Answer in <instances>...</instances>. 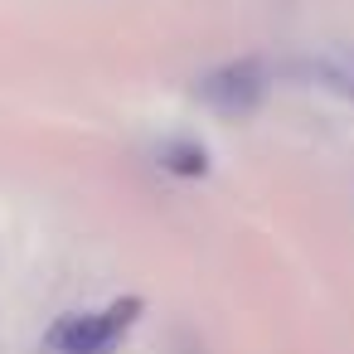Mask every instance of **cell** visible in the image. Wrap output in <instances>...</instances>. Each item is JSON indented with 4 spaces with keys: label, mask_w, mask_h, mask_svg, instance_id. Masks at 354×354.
Returning <instances> with one entry per match:
<instances>
[{
    "label": "cell",
    "mask_w": 354,
    "mask_h": 354,
    "mask_svg": "<svg viewBox=\"0 0 354 354\" xmlns=\"http://www.w3.org/2000/svg\"><path fill=\"white\" fill-rule=\"evenodd\" d=\"M262 93H267V68H262L257 59L223 64V68H214V73H204V78L194 83V97L209 102V107L223 112V117L252 112V107L262 102Z\"/></svg>",
    "instance_id": "cell-1"
},
{
    "label": "cell",
    "mask_w": 354,
    "mask_h": 354,
    "mask_svg": "<svg viewBox=\"0 0 354 354\" xmlns=\"http://www.w3.org/2000/svg\"><path fill=\"white\" fill-rule=\"evenodd\" d=\"M136 310H141V301H122V306H112V310H102V315H78V320H68L54 339H59L68 354H102V349L131 325Z\"/></svg>",
    "instance_id": "cell-2"
},
{
    "label": "cell",
    "mask_w": 354,
    "mask_h": 354,
    "mask_svg": "<svg viewBox=\"0 0 354 354\" xmlns=\"http://www.w3.org/2000/svg\"><path fill=\"white\" fill-rule=\"evenodd\" d=\"M301 78H310L315 88L354 102V49H325L315 59H301Z\"/></svg>",
    "instance_id": "cell-3"
}]
</instances>
